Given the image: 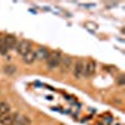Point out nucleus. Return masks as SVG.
Segmentation results:
<instances>
[{
	"label": "nucleus",
	"instance_id": "6",
	"mask_svg": "<svg viewBox=\"0 0 125 125\" xmlns=\"http://www.w3.org/2000/svg\"><path fill=\"white\" fill-rule=\"evenodd\" d=\"M49 54H50V50L48 48H45V46H39L35 50V58H36V60H46Z\"/></svg>",
	"mask_w": 125,
	"mask_h": 125
},
{
	"label": "nucleus",
	"instance_id": "9",
	"mask_svg": "<svg viewBox=\"0 0 125 125\" xmlns=\"http://www.w3.org/2000/svg\"><path fill=\"white\" fill-rule=\"evenodd\" d=\"M11 125H31V121H30V119L28 116L21 115V114H18L14 123Z\"/></svg>",
	"mask_w": 125,
	"mask_h": 125
},
{
	"label": "nucleus",
	"instance_id": "11",
	"mask_svg": "<svg viewBox=\"0 0 125 125\" xmlns=\"http://www.w3.org/2000/svg\"><path fill=\"white\" fill-rule=\"evenodd\" d=\"M10 111V106L9 104L5 101H0V118H3L5 114H8Z\"/></svg>",
	"mask_w": 125,
	"mask_h": 125
},
{
	"label": "nucleus",
	"instance_id": "8",
	"mask_svg": "<svg viewBox=\"0 0 125 125\" xmlns=\"http://www.w3.org/2000/svg\"><path fill=\"white\" fill-rule=\"evenodd\" d=\"M16 115H18V113H14V111L10 110L8 114H5L3 118H0V123H1L3 125H11L14 123Z\"/></svg>",
	"mask_w": 125,
	"mask_h": 125
},
{
	"label": "nucleus",
	"instance_id": "10",
	"mask_svg": "<svg viewBox=\"0 0 125 125\" xmlns=\"http://www.w3.org/2000/svg\"><path fill=\"white\" fill-rule=\"evenodd\" d=\"M23 60L26 62V64H33V62L36 60V58H35V51L30 50L29 53H26L25 55H23Z\"/></svg>",
	"mask_w": 125,
	"mask_h": 125
},
{
	"label": "nucleus",
	"instance_id": "5",
	"mask_svg": "<svg viewBox=\"0 0 125 125\" xmlns=\"http://www.w3.org/2000/svg\"><path fill=\"white\" fill-rule=\"evenodd\" d=\"M96 71V61L89 59L85 62V76H93Z\"/></svg>",
	"mask_w": 125,
	"mask_h": 125
},
{
	"label": "nucleus",
	"instance_id": "14",
	"mask_svg": "<svg viewBox=\"0 0 125 125\" xmlns=\"http://www.w3.org/2000/svg\"><path fill=\"white\" fill-rule=\"evenodd\" d=\"M119 84H120V85H123V84H124V76H123V75H120V76H119Z\"/></svg>",
	"mask_w": 125,
	"mask_h": 125
},
{
	"label": "nucleus",
	"instance_id": "4",
	"mask_svg": "<svg viewBox=\"0 0 125 125\" xmlns=\"http://www.w3.org/2000/svg\"><path fill=\"white\" fill-rule=\"evenodd\" d=\"M73 64H74V60H73L71 56L62 55V58H61V60H60V64H59L60 71H61V73H68V71H70L71 68H73Z\"/></svg>",
	"mask_w": 125,
	"mask_h": 125
},
{
	"label": "nucleus",
	"instance_id": "3",
	"mask_svg": "<svg viewBox=\"0 0 125 125\" xmlns=\"http://www.w3.org/2000/svg\"><path fill=\"white\" fill-rule=\"evenodd\" d=\"M31 48H33L31 41H30V40H26V39H23V40H19V41H18L15 49H16L18 53L23 56V55H25L26 53H29L30 50H33Z\"/></svg>",
	"mask_w": 125,
	"mask_h": 125
},
{
	"label": "nucleus",
	"instance_id": "12",
	"mask_svg": "<svg viewBox=\"0 0 125 125\" xmlns=\"http://www.w3.org/2000/svg\"><path fill=\"white\" fill-rule=\"evenodd\" d=\"M4 73L8 75H14L16 73V66L15 65H11V64H8V65H4Z\"/></svg>",
	"mask_w": 125,
	"mask_h": 125
},
{
	"label": "nucleus",
	"instance_id": "7",
	"mask_svg": "<svg viewBox=\"0 0 125 125\" xmlns=\"http://www.w3.org/2000/svg\"><path fill=\"white\" fill-rule=\"evenodd\" d=\"M3 41L5 46L10 50V49H15L16 48V44H18V39L14 36V35H5L3 36Z\"/></svg>",
	"mask_w": 125,
	"mask_h": 125
},
{
	"label": "nucleus",
	"instance_id": "2",
	"mask_svg": "<svg viewBox=\"0 0 125 125\" xmlns=\"http://www.w3.org/2000/svg\"><path fill=\"white\" fill-rule=\"evenodd\" d=\"M73 75L74 78L76 79H83L85 76V61L83 59H78L74 61V64H73Z\"/></svg>",
	"mask_w": 125,
	"mask_h": 125
},
{
	"label": "nucleus",
	"instance_id": "13",
	"mask_svg": "<svg viewBox=\"0 0 125 125\" xmlns=\"http://www.w3.org/2000/svg\"><path fill=\"white\" fill-rule=\"evenodd\" d=\"M8 51H9V49H8V48L5 46V44H4L3 36H0V54H1V55H6Z\"/></svg>",
	"mask_w": 125,
	"mask_h": 125
},
{
	"label": "nucleus",
	"instance_id": "1",
	"mask_svg": "<svg viewBox=\"0 0 125 125\" xmlns=\"http://www.w3.org/2000/svg\"><path fill=\"white\" fill-rule=\"evenodd\" d=\"M62 58V54L60 53L59 50H54V51H50V54L46 59V64H48V68L50 70H54L56 68H59V64H60V60Z\"/></svg>",
	"mask_w": 125,
	"mask_h": 125
}]
</instances>
